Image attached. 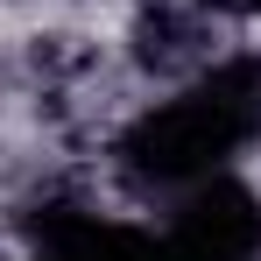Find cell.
Segmentation results:
<instances>
[{"instance_id":"6da1fadb","label":"cell","mask_w":261,"mask_h":261,"mask_svg":"<svg viewBox=\"0 0 261 261\" xmlns=\"http://www.w3.org/2000/svg\"><path fill=\"white\" fill-rule=\"evenodd\" d=\"M254 134H261V64H212L120 120L113 170L141 198H184L191 184L233 170V155Z\"/></svg>"}]
</instances>
